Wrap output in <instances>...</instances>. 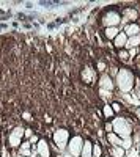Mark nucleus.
I'll return each mask as SVG.
<instances>
[{"instance_id": "obj_26", "label": "nucleus", "mask_w": 140, "mask_h": 157, "mask_svg": "<svg viewBox=\"0 0 140 157\" xmlns=\"http://www.w3.org/2000/svg\"><path fill=\"white\" fill-rule=\"evenodd\" d=\"M98 68H99V69L102 71V69H104V68H106V64H104V63H98Z\"/></svg>"}, {"instance_id": "obj_15", "label": "nucleus", "mask_w": 140, "mask_h": 157, "mask_svg": "<svg viewBox=\"0 0 140 157\" xmlns=\"http://www.w3.org/2000/svg\"><path fill=\"white\" fill-rule=\"evenodd\" d=\"M82 77H83V80L85 82H90L93 80V69H90V68H87V69H83V72H82Z\"/></svg>"}, {"instance_id": "obj_22", "label": "nucleus", "mask_w": 140, "mask_h": 157, "mask_svg": "<svg viewBox=\"0 0 140 157\" xmlns=\"http://www.w3.org/2000/svg\"><path fill=\"white\" fill-rule=\"evenodd\" d=\"M112 108H114V112H120V108H121V107H120V104H117V102H115V104H112Z\"/></svg>"}, {"instance_id": "obj_2", "label": "nucleus", "mask_w": 140, "mask_h": 157, "mask_svg": "<svg viewBox=\"0 0 140 157\" xmlns=\"http://www.w3.org/2000/svg\"><path fill=\"white\" fill-rule=\"evenodd\" d=\"M112 127H114L115 134L120 135L121 138H128V137H131V132H132V129H131L129 123L126 121V119H123V118L115 119L114 124H112Z\"/></svg>"}, {"instance_id": "obj_29", "label": "nucleus", "mask_w": 140, "mask_h": 157, "mask_svg": "<svg viewBox=\"0 0 140 157\" xmlns=\"http://www.w3.org/2000/svg\"><path fill=\"white\" fill-rule=\"evenodd\" d=\"M137 116H138V118H140V108H138V110H137Z\"/></svg>"}, {"instance_id": "obj_10", "label": "nucleus", "mask_w": 140, "mask_h": 157, "mask_svg": "<svg viewBox=\"0 0 140 157\" xmlns=\"http://www.w3.org/2000/svg\"><path fill=\"white\" fill-rule=\"evenodd\" d=\"M126 43H128L126 33H118L117 38H115V46L117 47H123V46H126Z\"/></svg>"}, {"instance_id": "obj_21", "label": "nucleus", "mask_w": 140, "mask_h": 157, "mask_svg": "<svg viewBox=\"0 0 140 157\" xmlns=\"http://www.w3.org/2000/svg\"><path fill=\"white\" fill-rule=\"evenodd\" d=\"M93 157H101V148H99V145L93 146Z\"/></svg>"}, {"instance_id": "obj_8", "label": "nucleus", "mask_w": 140, "mask_h": 157, "mask_svg": "<svg viewBox=\"0 0 140 157\" xmlns=\"http://www.w3.org/2000/svg\"><path fill=\"white\" fill-rule=\"evenodd\" d=\"M82 157H93V146L90 142H85L82 146V152H80Z\"/></svg>"}, {"instance_id": "obj_9", "label": "nucleus", "mask_w": 140, "mask_h": 157, "mask_svg": "<svg viewBox=\"0 0 140 157\" xmlns=\"http://www.w3.org/2000/svg\"><path fill=\"white\" fill-rule=\"evenodd\" d=\"M124 32H126V36H137L138 32H140V27L137 24H131V25L126 27Z\"/></svg>"}, {"instance_id": "obj_20", "label": "nucleus", "mask_w": 140, "mask_h": 157, "mask_svg": "<svg viewBox=\"0 0 140 157\" xmlns=\"http://www.w3.org/2000/svg\"><path fill=\"white\" fill-rule=\"evenodd\" d=\"M131 145H132V140L128 137V138H124V142H123V145H121V148H123V149H129Z\"/></svg>"}, {"instance_id": "obj_32", "label": "nucleus", "mask_w": 140, "mask_h": 157, "mask_svg": "<svg viewBox=\"0 0 140 157\" xmlns=\"http://www.w3.org/2000/svg\"><path fill=\"white\" fill-rule=\"evenodd\" d=\"M66 157H69V155H66Z\"/></svg>"}, {"instance_id": "obj_19", "label": "nucleus", "mask_w": 140, "mask_h": 157, "mask_svg": "<svg viewBox=\"0 0 140 157\" xmlns=\"http://www.w3.org/2000/svg\"><path fill=\"white\" fill-rule=\"evenodd\" d=\"M104 115H106L107 118H110L112 115H114V108H112V105H106V107H104Z\"/></svg>"}, {"instance_id": "obj_3", "label": "nucleus", "mask_w": 140, "mask_h": 157, "mask_svg": "<svg viewBox=\"0 0 140 157\" xmlns=\"http://www.w3.org/2000/svg\"><path fill=\"white\" fill-rule=\"evenodd\" d=\"M82 146H83L82 138H80V137H72V138H71V142H69V145H68L69 154H71V155H74V157H77V155L82 152Z\"/></svg>"}, {"instance_id": "obj_13", "label": "nucleus", "mask_w": 140, "mask_h": 157, "mask_svg": "<svg viewBox=\"0 0 140 157\" xmlns=\"http://www.w3.org/2000/svg\"><path fill=\"white\" fill-rule=\"evenodd\" d=\"M110 154H112V157H124V149L121 146H112Z\"/></svg>"}, {"instance_id": "obj_27", "label": "nucleus", "mask_w": 140, "mask_h": 157, "mask_svg": "<svg viewBox=\"0 0 140 157\" xmlns=\"http://www.w3.org/2000/svg\"><path fill=\"white\" fill-rule=\"evenodd\" d=\"M135 53H137V50H135V49H131V52H129V55H131V57H134Z\"/></svg>"}, {"instance_id": "obj_31", "label": "nucleus", "mask_w": 140, "mask_h": 157, "mask_svg": "<svg viewBox=\"0 0 140 157\" xmlns=\"http://www.w3.org/2000/svg\"><path fill=\"white\" fill-rule=\"evenodd\" d=\"M19 157H24V155H19Z\"/></svg>"}, {"instance_id": "obj_25", "label": "nucleus", "mask_w": 140, "mask_h": 157, "mask_svg": "<svg viewBox=\"0 0 140 157\" xmlns=\"http://www.w3.org/2000/svg\"><path fill=\"white\" fill-rule=\"evenodd\" d=\"M112 129H114V127H112V124H109V123H107V124H106V131H107V132H110Z\"/></svg>"}, {"instance_id": "obj_14", "label": "nucleus", "mask_w": 140, "mask_h": 157, "mask_svg": "<svg viewBox=\"0 0 140 157\" xmlns=\"http://www.w3.org/2000/svg\"><path fill=\"white\" fill-rule=\"evenodd\" d=\"M109 142L112 143V145H114V146H121V145H123V142H121V138L117 135V134H109Z\"/></svg>"}, {"instance_id": "obj_7", "label": "nucleus", "mask_w": 140, "mask_h": 157, "mask_svg": "<svg viewBox=\"0 0 140 157\" xmlns=\"http://www.w3.org/2000/svg\"><path fill=\"white\" fill-rule=\"evenodd\" d=\"M36 149H38V152H40L41 157H49V146H47V143H46L44 140H40V142H38V145H36Z\"/></svg>"}, {"instance_id": "obj_5", "label": "nucleus", "mask_w": 140, "mask_h": 157, "mask_svg": "<svg viewBox=\"0 0 140 157\" xmlns=\"http://www.w3.org/2000/svg\"><path fill=\"white\" fill-rule=\"evenodd\" d=\"M22 135H24V129H22V127H16L14 131L11 132L10 138H8V142H10V145H11L13 148H16V146L21 145V138H22Z\"/></svg>"}, {"instance_id": "obj_28", "label": "nucleus", "mask_w": 140, "mask_h": 157, "mask_svg": "<svg viewBox=\"0 0 140 157\" xmlns=\"http://www.w3.org/2000/svg\"><path fill=\"white\" fill-rule=\"evenodd\" d=\"M25 135L27 137H32V131H25Z\"/></svg>"}, {"instance_id": "obj_18", "label": "nucleus", "mask_w": 140, "mask_h": 157, "mask_svg": "<svg viewBox=\"0 0 140 157\" xmlns=\"http://www.w3.org/2000/svg\"><path fill=\"white\" fill-rule=\"evenodd\" d=\"M29 148H30V143H22L21 145V155H32Z\"/></svg>"}, {"instance_id": "obj_4", "label": "nucleus", "mask_w": 140, "mask_h": 157, "mask_svg": "<svg viewBox=\"0 0 140 157\" xmlns=\"http://www.w3.org/2000/svg\"><path fill=\"white\" fill-rule=\"evenodd\" d=\"M68 138H69V134H68V131H65V129H58V131L54 134V142L57 143L58 148H65V146H66Z\"/></svg>"}, {"instance_id": "obj_30", "label": "nucleus", "mask_w": 140, "mask_h": 157, "mask_svg": "<svg viewBox=\"0 0 140 157\" xmlns=\"http://www.w3.org/2000/svg\"><path fill=\"white\" fill-rule=\"evenodd\" d=\"M138 96H140V90H138Z\"/></svg>"}, {"instance_id": "obj_6", "label": "nucleus", "mask_w": 140, "mask_h": 157, "mask_svg": "<svg viewBox=\"0 0 140 157\" xmlns=\"http://www.w3.org/2000/svg\"><path fill=\"white\" fill-rule=\"evenodd\" d=\"M120 21H121V17H120V14L115 13V11H110V13H107V14L104 16V24H106L107 27H115V25L120 24Z\"/></svg>"}, {"instance_id": "obj_11", "label": "nucleus", "mask_w": 140, "mask_h": 157, "mask_svg": "<svg viewBox=\"0 0 140 157\" xmlns=\"http://www.w3.org/2000/svg\"><path fill=\"white\" fill-rule=\"evenodd\" d=\"M101 88H106L109 91L114 88V82H112V79L109 76H102V79H101Z\"/></svg>"}, {"instance_id": "obj_23", "label": "nucleus", "mask_w": 140, "mask_h": 157, "mask_svg": "<svg viewBox=\"0 0 140 157\" xmlns=\"http://www.w3.org/2000/svg\"><path fill=\"white\" fill-rule=\"evenodd\" d=\"M40 140H38V137H36V135H32L30 137V143H38Z\"/></svg>"}, {"instance_id": "obj_1", "label": "nucleus", "mask_w": 140, "mask_h": 157, "mask_svg": "<svg viewBox=\"0 0 140 157\" xmlns=\"http://www.w3.org/2000/svg\"><path fill=\"white\" fill-rule=\"evenodd\" d=\"M117 80H118V87L121 91H131L134 87V76L131 74L128 69H121L117 74Z\"/></svg>"}, {"instance_id": "obj_17", "label": "nucleus", "mask_w": 140, "mask_h": 157, "mask_svg": "<svg viewBox=\"0 0 140 157\" xmlns=\"http://www.w3.org/2000/svg\"><path fill=\"white\" fill-rule=\"evenodd\" d=\"M124 19H128V21H134V19H137V13H135V10H126V11H124Z\"/></svg>"}, {"instance_id": "obj_16", "label": "nucleus", "mask_w": 140, "mask_h": 157, "mask_svg": "<svg viewBox=\"0 0 140 157\" xmlns=\"http://www.w3.org/2000/svg\"><path fill=\"white\" fill-rule=\"evenodd\" d=\"M138 43H140V36H138V35H137V36H131L129 41L126 43V46H129V47L135 49V46H138Z\"/></svg>"}, {"instance_id": "obj_12", "label": "nucleus", "mask_w": 140, "mask_h": 157, "mask_svg": "<svg viewBox=\"0 0 140 157\" xmlns=\"http://www.w3.org/2000/svg\"><path fill=\"white\" fill-rule=\"evenodd\" d=\"M118 29H117V27H107V29H106V36H107V38L109 39H115L117 38V35H118Z\"/></svg>"}, {"instance_id": "obj_24", "label": "nucleus", "mask_w": 140, "mask_h": 157, "mask_svg": "<svg viewBox=\"0 0 140 157\" xmlns=\"http://www.w3.org/2000/svg\"><path fill=\"white\" fill-rule=\"evenodd\" d=\"M120 57L126 60V58H128V52H120Z\"/></svg>"}]
</instances>
